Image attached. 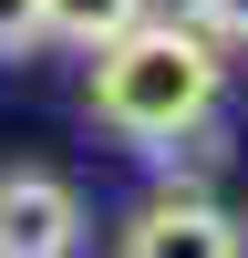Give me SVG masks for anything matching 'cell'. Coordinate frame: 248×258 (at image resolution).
<instances>
[{"instance_id":"cell-1","label":"cell","mask_w":248,"mask_h":258,"mask_svg":"<svg viewBox=\"0 0 248 258\" xmlns=\"http://www.w3.org/2000/svg\"><path fill=\"white\" fill-rule=\"evenodd\" d=\"M217 83H227V62H217V31L197 11L186 21L135 11L124 31L93 41V124L124 145H165L176 124L217 114Z\"/></svg>"},{"instance_id":"cell-2","label":"cell","mask_w":248,"mask_h":258,"mask_svg":"<svg viewBox=\"0 0 248 258\" xmlns=\"http://www.w3.org/2000/svg\"><path fill=\"white\" fill-rule=\"evenodd\" d=\"M114 258H248V227L227 217L207 186H165V197H145L135 217H124Z\"/></svg>"},{"instance_id":"cell-3","label":"cell","mask_w":248,"mask_h":258,"mask_svg":"<svg viewBox=\"0 0 248 258\" xmlns=\"http://www.w3.org/2000/svg\"><path fill=\"white\" fill-rule=\"evenodd\" d=\"M83 248V197L41 165H0V258H73Z\"/></svg>"},{"instance_id":"cell-4","label":"cell","mask_w":248,"mask_h":258,"mask_svg":"<svg viewBox=\"0 0 248 258\" xmlns=\"http://www.w3.org/2000/svg\"><path fill=\"white\" fill-rule=\"evenodd\" d=\"M145 165H155V176L165 186H207V176H217V165H227V135H217V124H176V135H165V145H145Z\"/></svg>"},{"instance_id":"cell-5","label":"cell","mask_w":248,"mask_h":258,"mask_svg":"<svg viewBox=\"0 0 248 258\" xmlns=\"http://www.w3.org/2000/svg\"><path fill=\"white\" fill-rule=\"evenodd\" d=\"M135 11H155V0H41V21H52L62 41H83V52H93L103 31H124Z\"/></svg>"},{"instance_id":"cell-6","label":"cell","mask_w":248,"mask_h":258,"mask_svg":"<svg viewBox=\"0 0 248 258\" xmlns=\"http://www.w3.org/2000/svg\"><path fill=\"white\" fill-rule=\"evenodd\" d=\"M31 41H52V21H41V0H0V62H21Z\"/></svg>"},{"instance_id":"cell-7","label":"cell","mask_w":248,"mask_h":258,"mask_svg":"<svg viewBox=\"0 0 248 258\" xmlns=\"http://www.w3.org/2000/svg\"><path fill=\"white\" fill-rule=\"evenodd\" d=\"M197 21H207L217 41H248V0H197Z\"/></svg>"}]
</instances>
